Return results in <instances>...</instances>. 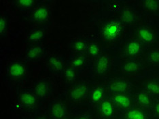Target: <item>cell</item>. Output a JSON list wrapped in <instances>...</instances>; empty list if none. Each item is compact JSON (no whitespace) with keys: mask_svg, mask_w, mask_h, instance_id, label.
I'll return each mask as SVG.
<instances>
[{"mask_svg":"<svg viewBox=\"0 0 159 119\" xmlns=\"http://www.w3.org/2000/svg\"><path fill=\"white\" fill-rule=\"evenodd\" d=\"M16 3L21 8L30 9L34 5L35 2L33 0H19L16 1Z\"/></svg>","mask_w":159,"mask_h":119,"instance_id":"30","label":"cell"},{"mask_svg":"<svg viewBox=\"0 0 159 119\" xmlns=\"http://www.w3.org/2000/svg\"><path fill=\"white\" fill-rule=\"evenodd\" d=\"M135 105L142 109L150 112L152 108L154 98L143 89L140 90L133 96Z\"/></svg>","mask_w":159,"mask_h":119,"instance_id":"7","label":"cell"},{"mask_svg":"<svg viewBox=\"0 0 159 119\" xmlns=\"http://www.w3.org/2000/svg\"><path fill=\"white\" fill-rule=\"evenodd\" d=\"M76 78V70L75 68L69 66L63 70V79L67 85H71Z\"/></svg>","mask_w":159,"mask_h":119,"instance_id":"22","label":"cell"},{"mask_svg":"<svg viewBox=\"0 0 159 119\" xmlns=\"http://www.w3.org/2000/svg\"><path fill=\"white\" fill-rule=\"evenodd\" d=\"M38 99L33 90H24L20 96V102L24 107L32 108L37 103Z\"/></svg>","mask_w":159,"mask_h":119,"instance_id":"16","label":"cell"},{"mask_svg":"<svg viewBox=\"0 0 159 119\" xmlns=\"http://www.w3.org/2000/svg\"><path fill=\"white\" fill-rule=\"evenodd\" d=\"M9 74L12 78H19L22 77L26 71V68L21 63H13L9 67Z\"/></svg>","mask_w":159,"mask_h":119,"instance_id":"18","label":"cell"},{"mask_svg":"<svg viewBox=\"0 0 159 119\" xmlns=\"http://www.w3.org/2000/svg\"><path fill=\"white\" fill-rule=\"evenodd\" d=\"M124 51L125 55L130 59H135L142 55L143 51L142 43L137 39L130 40L125 45Z\"/></svg>","mask_w":159,"mask_h":119,"instance_id":"9","label":"cell"},{"mask_svg":"<svg viewBox=\"0 0 159 119\" xmlns=\"http://www.w3.org/2000/svg\"><path fill=\"white\" fill-rule=\"evenodd\" d=\"M88 44H89L83 40H78L74 44V49L76 53L83 55L86 53Z\"/></svg>","mask_w":159,"mask_h":119,"instance_id":"28","label":"cell"},{"mask_svg":"<svg viewBox=\"0 0 159 119\" xmlns=\"http://www.w3.org/2000/svg\"><path fill=\"white\" fill-rule=\"evenodd\" d=\"M33 91L37 95L38 99L44 100L50 95V86L47 81L39 80L34 85Z\"/></svg>","mask_w":159,"mask_h":119,"instance_id":"14","label":"cell"},{"mask_svg":"<svg viewBox=\"0 0 159 119\" xmlns=\"http://www.w3.org/2000/svg\"><path fill=\"white\" fill-rule=\"evenodd\" d=\"M146 59L147 63L156 68L159 66V48L150 50L147 53Z\"/></svg>","mask_w":159,"mask_h":119,"instance_id":"21","label":"cell"},{"mask_svg":"<svg viewBox=\"0 0 159 119\" xmlns=\"http://www.w3.org/2000/svg\"><path fill=\"white\" fill-rule=\"evenodd\" d=\"M36 119H46V118H44V117H38Z\"/></svg>","mask_w":159,"mask_h":119,"instance_id":"34","label":"cell"},{"mask_svg":"<svg viewBox=\"0 0 159 119\" xmlns=\"http://www.w3.org/2000/svg\"><path fill=\"white\" fill-rule=\"evenodd\" d=\"M97 109L99 116L102 119H114L118 110L114 103L107 97L97 106Z\"/></svg>","mask_w":159,"mask_h":119,"instance_id":"6","label":"cell"},{"mask_svg":"<svg viewBox=\"0 0 159 119\" xmlns=\"http://www.w3.org/2000/svg\"><path fill=\"white\" fill-rule=\"evenodd\" d=\"M150 113L152 119H159V98L154 99L153 106Z\"/></svg>","mask_w":159,"mask_h":119,"instance_id":"29","label":"cell"},{"mask_svg":"<svg viewBox=\"0 0 159 119\" xmlns=\"http://www.w3.org/2000/svg\"><path fill=\"white\" fill-rule=\"evenodd\" d=\"M107 97L114 103L117 110L122 112L135 105L132 94L127 93H108Z\"/></svg>","mask_w":159,"mask_h":119,"instance_id":"3","label":"cell"},{"mask_svg":"<svg viewBox=\"0 0 159 119\" xmlns=\"http://www.w3.org/2000/svg\"><path fill=\"white\" fill-rule=\"evenodd\" d=\"M143 8L149 12H157L159 10V1L141 2Z\"/></svg>","mask_w":159,"mask_h":119,"instance_id":"24","label":"cell"},{"mask_svg":"<svg viewBox=\"0 0 159 119\" xmlns=\"http://www.w3.org/2000/svg\"><path fill=\"white\" fill-rule=\"evenodd\" d=\"M120 118L121 119H152L150 112L136 105L120 112Z\"/></svg>","mask_w":159,"mask_h":119,"instance_id":"8","label":"cell"},{"mask_svg":"<svg viewBox=\"0 0 159 119\" xmlns=\"http://www.w3.org/2000/svg\"><path fill=\"white\" fill-rule=\"evenodd\" d=\"M142 63L135 59H131L126 61L122 63L121 71L122 73L128 75L136 74L142 70Z\"/></svg>","mask_w":159,"mask_h":119,"instance_id":"13","label":"cell"},{"mask_svg":"<svg viewBox=\"0 0 159 119\" xmlns=\"http://www.w3.org/2000/svg\"><path fill=\"white\" fill-rule=\"evenodd\" d=\"M106 89L102 86H97L91 90L89 95V102L93 106H97L106 98Z\"/></svg>","mask_w":159,"mask_h":119,"instance_id":"12","label":"cell"},{"mask_svg":"<svg viewBox=\"0 0 159 119\" xmlns=\"http://www.w3.org/2000/svg\"><path fill=\"white\" fill-rule=\"evenodd\" d=\"M75 119H91V118L88 114H81L75 118Z\"/></svg>","mask_w":159,"mask_h":119,"instance_id":"32","label":"cell"},{"mask_svg":"<svg viewBox=\"0 0 159 119\" xmlns=\"http://www.w3.org/2000/svg\"><path fill=\"white\" fill-rule=\"evenodd\" d=\"M91 89L89 85L86 82H80L72 86L69 97L71 101L78 102L88 97Z\"/></svg>","mask_w":159,"mask_h":119,"instance_id":"4","label":"cell"},{"mask_svg":"<svg viewBox=\"0 0 159 119\" xmlns=\"http://www.w3.org/2000/svg\"><path fill=\"white\" fill-rule=\"evenodd\" d=\"M62 119H70V118H69V117H65V118H62Z\"/></svg>","mask_w":159,"mask_h":119,"instance_id":"35","label":"cell"},{"mask_svg":"<svg viewBox=\"0 0 159 119\" xmlns=\"http://www.w3.org/2000/svg\"><path fill=\"white\" fill-rule=\"evenodd\" d=\"M67 107L61 101L54 102L50 108L49 114L52 119H62L67 117Z\"/></svg>","mask_w":159,"mask_h":119,"instance_id":"11","label":"cell"},{"mask_svg":"<svg viewBox=\"0 0 159 119\" xmlns=\"http://www.w3.org/2000/svg\"><path fill=\"white\" fill-rule=\"evenodd\" d=\"M124 25L119 20H110L105 23L102 29V36L106 41H115L120 37Z\"/></svg>","mask_w":159,"mask_h":119,"instance_id":"2","label":"cell"},{"mask_svg":"<svg viewBox=\"0 0 159 119\" xmlns=\"http://www.w3.org/2000/svg\"><path fill=\"white\" fill-rule=\"evenodd\" d=\"M86 57L81 55V54H79L78 55L74 56L73 58L71 60V66L74 68H80L83 67L86 63Z\"/></svg>","mask_w":159,"mask_h":119,"instance_id":"27","label":"cell"},{"mask_svg":"<svg viewBox=\"0 0 159 119\" xmlns=\"http://www.w3.org/2000/svg\"><path fill=\"white\" fill-rule=\"evenodd\" d=\"M7 27V19L5 16H2L0 19V32L1 35L4 34Z\"/></svg>","mask_w":159,"mask_h":119,"instance_id":"31","label":"cell"},{"mask_svg":"<svg viewBox=\"0 0 159 119\" xmlns=\"http://www.w3.org/2000/svg\"><path fill=\"white\" fill-rule=\"evenodd\" d=\"M137 38L139 40L145 44H152L157 42V36L150 28L146 26H141L137 31Z\"/></svg>","mask_w":159,"mask_h":119,"instance_id":"10","label":"cell"},{"mask_svg":"<svg viewBox=\"0 0 159 119\" xmlns=\"http://www.w3.org/2000/svg\"><path fill=\"white\" fill-rule=\"evenodd\" d=\"M137 15L135 10L131 8H126L122 10L119 21L123 25H131L136 23Z\"/></svg>","mask_w":159,"mask_h":119,"instance_id":"17","label":"cell"},{"mask_svg":"<svg viewBox=\"0 0 159 119\" xmlns=\"http://www.w3.org/2000/svg\"><path fill=\"white\" fill-rule=\"evenodd\" d=\"M44 35V30H41V29H37V30H34V31H31L28 35V39L29 41L31 42H38L40 41L43 38Z\"/></svg>","mask_w":159,"mask_h":119,"instance_id":"26","label":"cell"},{"mask_svg":"<svg viewBox=\"0 0 159 119\" xmlns=\"http://www.w3.org/2000/svg\"><path fill=\"white\" fill-rule=\"evenodd\" d=\"M33 18L37 22L45 21L48 18L49 10L46 6H40L36 8L33 12Z\"/></svg>","mask_w":159,"mask_h":119,"instance_id":"19","label":"cell"},{"mask_svg":"<svg viewBox=\"0 0 159 119\" xmlns=\"http://www.w3.org/2000/svg\"><path fill=\"white\" fill-rule=\"evenodd\" d=\"M110 67L111 59L110 57L105 54H102L94 61L92 67L93 74L96 76H102L109 71Z\"/></svg>","mask_w":159,"mask_h":119,"instance_id":"5","label":"cell"},{"mask_svg":"<svg viewBox=\"0 0 159 119\" xmlns=\"http://www.w3.org/2000/svg\"><path fill=\"white\" fill-rule=\"evenodd\" d=\"M86 55L88 56L97 59L102 54H101L100 46L97 43H90L88 44L87 50H86Z\"/></svg>","mask_w":159,"mask_h":119,"instance_id":"23","label":"cell"},{"mask_svg":"<svg viewBox=\"0 0 159 119\" xmlns=\"http://www.w3.org/2000/svg\"><path fill=\"white\" fill-rule=\"evenodd\" d=\"M48 65L52 71L59 72L63 71L64 61L63 59L59 56H52L48 60Z\"/></svg>","mask_w":159,"mask_h":119,"instance_id":"20","label":"cell"},{"mask_svg":"<svg viewBox=\"0 0 159 119\" xmlns=\"http://www.w3.org/2000/svg\"><path fill=\"white\" fill-rule=\"evenodd\" d=\"M108 93H127L131 94L133 84L125 77H116L111 78L107 85Z\"/></svg>","mask_w":159,"mask_h":119,"instance_id":"1","label":"cell"},{"mask_svg":"<svg viewBox=\"0 0 159 119\" xmlns=\"http://www.w3.org/2000/svg\"><path fill=\"white\" fill-rule=\"evenodd\" d=\"M142 89L154 99L159 98V79L157 77H151L144 82Z\"/></svg>","mask_w":159,"mask_h":119,"instance_id":"15","label":"cell"},{"mask_svg":"<svg viewBox=\"0 0 159 119\" xmlns=\"http://www.w3.org/2000/svg\"><path fill=\"white\" fill-rule=\"evenodd\" d=\"M42 52V46L41 45H34L28 49L26 55L27 58L30 59H35L40 55Z\"/></svg>","mask_w":159,"mask_h":119,"instance_id":"25","label":"cell"},{"mask_svg":"<svg viewBox=\"0 0 159 119\" xmlns=\"http://www.w3.org/2000/svg\"><path fill=\"white\" fill-rule=\"evenodd\" d=\"M152 74L154 75V77L157 76L159 77V66L154 68V70H152Z\"/></svg>","mask_w":159,"mask_h":119,"instance_id":"33","label":"cell"}]
</instances>
